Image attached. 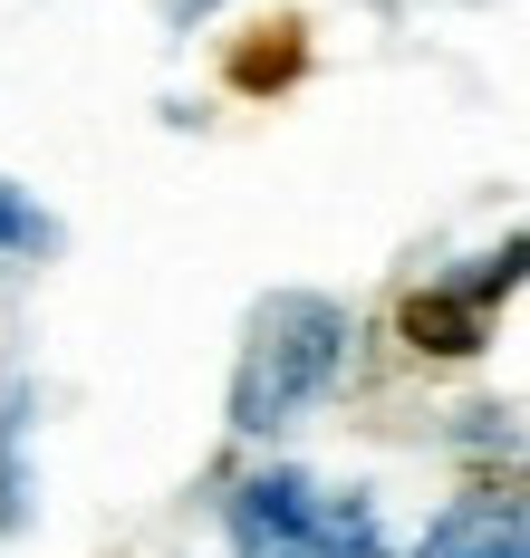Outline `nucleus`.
Listing matches in <instances>:
<instances>
[{
	"mask_svg": "<svg viewBox=\"0 0 530 558\" xmlns=\"http://www.w3.org/2000/svg\"><path fill=\"white\" fill-rule=\"evenodd\" d=\"M348 347H357V318H348V299H328V289H270V299H251L241 356H232V404H222L232 434L241 444L290 434L309 404L338 395Z\"/></svg>",
	"mask_w": 530,
	"mask_h": 558,
	"instance_id": "1",
	"label": "nucleus"
},
{
	"mask_svg": "<svg viewBox=\"0 0 530 558\" xmlns=\"http://www.w3.org/2000/svg\"><path fill=\"white\" fill-rule=\"evenodd\" d=\"M222 539H232V558H396L366 492H328L299 462L241 472L222 492Z\"/></svg>",
	"mask_w": 530,
	"mask_h": 558,
	"instance_id": "2",
	"label": "nucleus"
},
{
	"mask_svg": "<svg viewBox=\"0 0 530 558\" xmlns=\"http://www.w3.org/2000/svg\"><path fill=\"white\" fill-rule=\"evenodd\" d=\"M406 558H530V482H482L444 501Z\"/></svg>",
	"mask_w": 530,
	"mask_h": 558,
	"instance_id": "3",
	"label": "nucleus"
},
{
	"mask_svg": "<svg viewBox=\"0 0 530 558\" xmlns=\"http://www.w3.org/2000/svg\"><path fill=\"white\" fill-rule=\"evenodd\" d=\"M396 328H406L414 356H482V337H492V308L472 299L463 279H434V289H414L406 308H396Z\"/></svg>",
	"mask_w": 530,
	"mask_h": 558,
	"instance_id": "4",
	"label": "nucleus"
},
{
	"mask_svg": "<svg viewBox=\"0 0 530 558\" xmlns=\"http://www.w3.org/2000/svg\"><path fill=\"white\" fill-rule=\"evenodd\" d=\"M29 414H39L29 376H0V539H20V530H29V510H39V472H29Z\"/></svg>",
	"mask_w": 530,
	"mask_h": 558,
	"instance_id": "5",
	"label": "nucleus"
},
{
	"mask_svg": "<svg viewBox=\"0 0 530 558\" xmlns=\"http://www.w3.org/2000/svg\"><path fill=\"white\" fill-rule=\"evenodd\" d=\"M0 260H59V222H49V203H39L29 183H10V173H0Z\"/></svg>",
	"mask_w": 530,
	"mask_h": 558,
	"instance_id": "6",
	"label": "nucleus"
},
{
	"mask_svg": "<svg viewBox=\"0 0 530 558\" xmlns=\"http://www.w3.org/2000/svg\"><path fill=\"white\" fill-rule=\"evenodd\" d=\"M290 39H299V29H280V49H251V58H232V77H241V87H280V77L299 68V49H290Z\"/></svg>",
	"mask_w": 530,
	"mask_h": 558,
	"instance_id": "7",
	"label": "nucleus"
}]
</instances>
